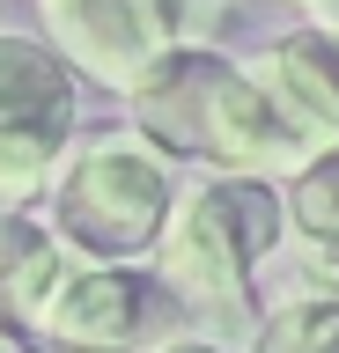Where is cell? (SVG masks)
I'll list each match as a JSON object with an SVG mask.
<instances>
[{
	"instance_id": "6da1fadb",
	"label": "cell",
	"mask_w": 339,
	"mask_h": 353,
	"mask_svg": "<svg viewBox=\"0 0 339 353\" xmlns=\"http://www.w3.org/2000/svg\"><path fill=\"white\" fill-rule=\"evenodd\" d=\"M288 243V214H280V184H251V176H206L170 199V221L155 236V287L177 309H206V316H244L258 272L273 250Z\"/></svg>"
},
{
	"instance_id": "7a4b0ae2",
	"label": "cell",
	"mask_w": 339,
	"mask_h": 353,
	"mask_svg": "<svg viewBox=\"0 0 339 353\" xmlns=\"http://www.w3.org/2000/svg\"><path fill=\"white\" fill-rule=\"evenodd\" d=\"M177 176L133 132H81L52 176V243L74 265H140L155 258Z\"/></svg>"
},
{
	"instance_id": "3957f363",
	"label": "cell",
	"mask_w": 339,
	"mask_h": 353,
	"mask_svg": "<svg viewBox=\"0 0 339 353\" xmlns=\"http://www.w3.org/2000/svg\"><path fill=\"white\" fill-rule=\"evenodd\" d=\"M74 140V74L45 52V37L0 30V214H30Z\"/></svg>"
},
{
	"instance_id": "277c9868",
	"label": "cell",
	"mask_w": 339,
	"mask_h": 353,
	"mask_svg": "<svg viewBox=\"0 0 339 353\" xmlns=\"http://www.w3.org/2000/svg\"><path fill=\"white\" fill-rule=\"evenodd\" d=\"M37 15H45L52 59L74 81L111 88V96H126L170 52V30H162L155 0H37Z\"/></svg>"
},
{
	"instance_id": "5b68a950",
	"label": "cell",
	"mask_w": 339,
	"mask_h": 353,
	"mask_svg": "<svg viewBox=\"0 0 339 353\" xmlns=\"http://www.w3.org/2000/svg\"><path fill=\"white\" fill-rule=\"evenodd\" d=\"M162 287H148L133 265H67L52 287L30 346L45 353H133L162 324Z\"/></svg>"
},
{
	"instance_id": "8992f818",
	"label": "cell",
	"mask_w": 339,
	"mask_h": 353,
	"mask_svg": "<svg viewBox=\"0 0 339 353\" xmlns=\"http://www.w3.org/2000/svg\"><path fill=\"white\" fill-rule=\"evenodd\" d=\"M244 66V81L266 96V110L288 125V140L302 154L339 148V44L317 30H288V37L258 44Z\"/></svg>"
},
{
	"instance_id": "52a82bcc",
	"label": "cell",
	"mask_w": 339,
	"mask_h": 353,
	"mask_svg": "<svg viewBox=\"0 0 339 353\" xmlns=\"http://www.w3.org/2000/svg\"><path fill=\"white\" fill-rule=\"evenodd\" d=\"M192 162H206L214 176H251V184H273V176H295L310 154L288 140V125L266 110V96L244 81V66L229 59L206 88V110H200V148Z\"/></svg>"
},
{
	"instance_id": "ba28073f",
	"label": "cell",
	"mask_w": 339,
	"mask_h": 353,
	"mask_svg": "<svg viewBox=\"0 0 339 353\" xmlns=\"http://www.w3.org/2000/svg\"><path fill=\"white\" fill-rule=\"evenodd\" d=\"M222 52H206V44H170L133 88H126V110H133V140L162 154V162H177V154L200 148V110H206V88L222 74Z\"/></svg>"
},
{
	"instance_id": "9c48e42d",
	"label": "cell",
	"mask_w": 339,
	"mask_h": 353,
	"mask_svg": "<svg viewBox=\"0 0 339 353\" xmlns=\"http://www.w3.org/2000/svg\"><path fill=\"white\" fill-rule=\"evenodd\" d=\"M67 265L74 258L52 243L45 221L0 214V339L8 346H30V331H37V316H45V302H52V287H59Z\"/></svg>"
},
{
	"instance_id": "30bf717a",
	"label": "cell",
	"mask_w": 339,
	"mask_h": 353,
	"mask_svg": "<svg viewBox=\"0 0 339 353\" xmlns=\"http://www.w3.org/2000/svg\"><path fill=\"white\" fill-rule=\"evenodd\" d=\"M280 214H288L295 243L339 250V148L332 154H310V162L280 184Z\"/></svg>"
},
{
	"instance_id": "8fae6325",
	"label": "cell",
	"mask_w": 339,
	"mask_h": 353,
	"mask_svg": "<svg viewBox=\"0 0 339 353\" xmlns=\"http://www.w3.org/2000/svg\"><path fill=\"white\" fill-rule=\"evenodd\" d=\"M251 353H339V302H273Z\"/></svg>"
},
{
	"instance_id": "7c38bea8",
	"label": "cell",
	"mask_w": 339,
	"mask_h": 353,
	"mask_svg": "<svg viewBox=\"0 0 339 353\" xmlns=\"http://www.w3.org/2000/svg\"><path fill=\"white\" fill-rule=\"evenodd\" d=\"M155 353H229V346H214V339H162Z\"/></svg>"
},
{
	"instance_id": "4fadbf2b",
	"label": "cell",
	"mask_w": 339,
	"mask_h": 353,
	"mask_svg": "<svg viewBox=\"0 0 339 353\" xmlns=\"http://www.w3.org/2000/svg\"><path fill=\"white\" fill-rule=\"evenodd\" d=\"M0 353H23V346H8V339H0Z\"/></svg>"
},
{
	"instance_id": "5bb4252c",
	"label": "cell",
	"mask_w": 339,
	"mask_h": 353,
	"mask_svg": "<svg viewBox=\"0 0 339 353\" xmlns=\"http://www.w3.org/2000/svg\"><path fill=\"white\" fill-rule=\"evenodd\" d=\"M295 8H302V0H295Z\"/></svg>"
}]
</instances>
